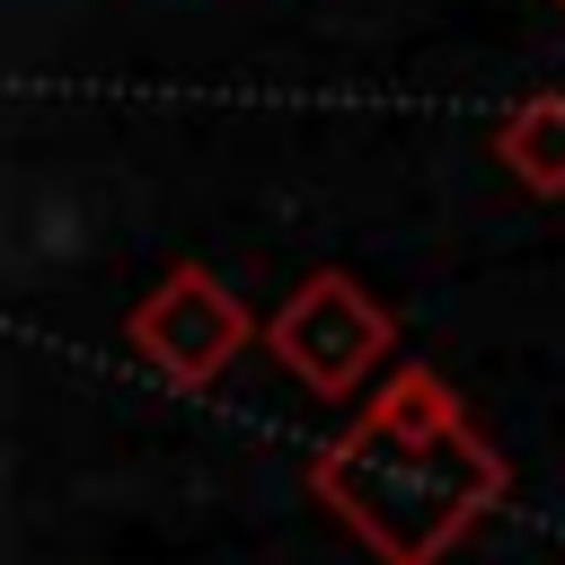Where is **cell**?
Returning a JSON list of instances; mask_svg holds the SVG:
<instances>
[{
    "label": "cell",
    "instance_id": "obj_1",
    "mask_svg": "<svg viewBox=\"0 0 565 565\" xmlns=\"http://www.w3.org/2000/svg\"><path fill=\"white\" fill-rule=\"evenodd\" d=\"M309 494L380 556V565H441L503 494V450L459 415V397L415 362L397 371L353 433H335L309 459Z\"/></svg>",
    "mask_w": 565,
    "mask_h": 565
},
{
    "label": "cell",
    "instance_id": "obj_2",
    "mask_svg": "<svg viewBox=\"0 0 565 565\" xmlns=\"http://www.w3.org/2000/svg\"><path fill=\"white\" fill-rule=\"evenodd\" d=\"M265 344H274V362H282L309 397L344 406V397L371 388V371L388 362L397 318H388V300H380L371 282H353V274H309V282L265 318Z\"/></svg>",
    "mask_w": 565,
    "mask_h": 565
},
{
    "label": "cell",
    "instance_id": "obj_3",
    "mask_svg": "<svg viewBox=\"0 0 565 565\" xmlns=\"http://www.w3.org/2000/svg\"><path fill=\"white\" fill-rule=\"evenodd\" d=\"M256 318L247 300L212 274V265H168L159 291L132 309V353L168 380V388H212L238 353H247Z\"/></svg>",
    "mask_w": 565,
    "mask_h": 565
},
{
    "label": "cell",
    "instance_id": "obj_4",
    "mask_svg": "<svg viewBox=\"0 0 565 565\" xmlns=\"http://www.w3.org/2000/svg\"><path fill=\"white\" fill-rule=\"evenodd\" d=\"M494 159L530 185V194H565V97H521L494 124Z\"/></svg>",
    "mask_w": 565,
    "mask_h": 565
},
{
    "label": "cell",
    "instance_id": "obj_5",
    "mask_svg": "<svg viewBox=\"0 0 565 565\" xmlns=\"http://www.w3.org/2000/svg\"><path fill=\"white\" fill-rule=\"evenodd\" d=\"M556 9H565V0H556Z\"/></svg>",
    "mask_w": 565,
    "mask_h": 565
}]
</instances>
